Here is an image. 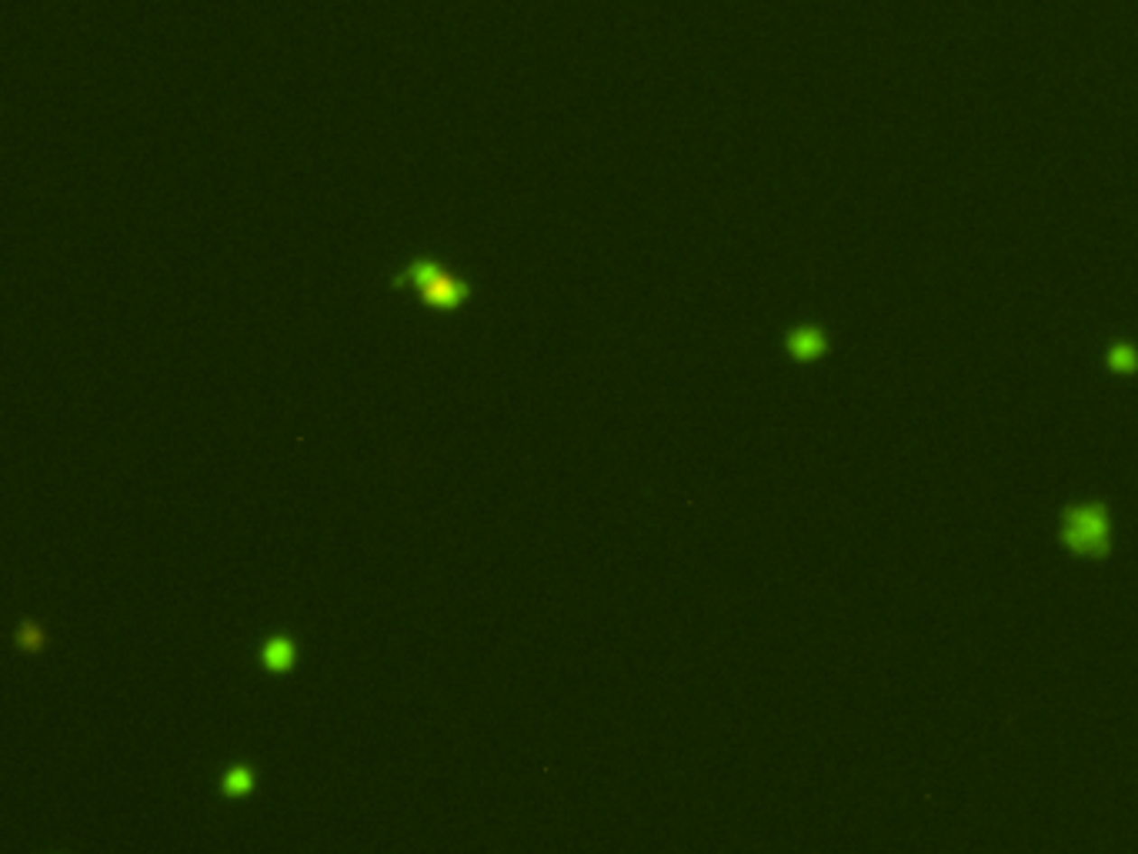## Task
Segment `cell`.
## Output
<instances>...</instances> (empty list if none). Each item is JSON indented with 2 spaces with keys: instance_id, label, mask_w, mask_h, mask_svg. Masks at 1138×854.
Instances as JSON below:
<instances>
[{
  "instance_id": "4",
  "label": "cell",
  "mask_w": 1138,
  "mask_h": 854,
  "mask_svg": "<svg viewBox=\"0 0 1138 854\" xmlns=\"http://www.w3.org/2000/svg\"><path fill=\"white\" fill-rule=\"evenodd\" d=\"M294 661H297L294 641H291L287 635H274V637H267V641H264V647H261V664L267 671H274V674H284V671L294 668Z\"/></svg>"
},
{
  "instance_id": "2",
  "label": "cell",
  "mask_w": 1138,
  "mask_h": 854,
  "mask_svg": "<svg viewBox=\"0 0 1138 854\" xmlns=\"http://www.w3.org/2000/svg\"><path fill=\"white\" fill-rule=\"evenodd\" d=\"M1062 541L1082 558L1108 554V515L1102 504H1078L1062 517Z\"/></svg>"
},
{
  "instance_id": "6",
  "label": "cell",
  "mask_w": 1138,
  "mask_h": 854,
  "mask_svg": "<svg viewBox=\"0 0 1138 854\" xmlns=\"http://www.w3.org/2000/svg\"><path fill=\"white\" fill-rule=\"evenodd\" d=\"M1108 367L1118 374H1132L1138 367V351L1132 344H1112L1108 348Z\"/></svg>"
},
{
  "instance_id": "3",
  "label": "cell",
  "mask_w": 1138,
  "mask_h": 854,
  "mask_svg": "<svg viewBox=\"0 0 1138 854\" xmlns=\"http://www.w3.org/2000/svg\"><path fill=\"white\" fill-rule=\"evenodd\" d=\"M785 348H788V354L791 357H795V361H818L821 354L828 351V338H825V330L821 328H811V324H805V328H795L788 334V340H785Z\"/></svg>"
},
{
  "instance_id": "5",
  "label": "cell",
  "mask_w": 1138,
  "mask_h": 854,
  "mask_svg": "<svg viewBox=\"0 0 1138 854\" xmlns=\"http://www.w3.org/2000/svg\"><path fill=\"white\" fill-rule=\"evenodd\" d=\"M220 791L228 794V798H244V794H251L254 791V771L247 765H234L224 771V778H220Z\"/></svg>"
},
{
  "instance_id": "1",
  "label": "cell",
  "mask_w": 1138,
  "mask_h": 854,
  "mask_svg": "<svg viewBox=\"0 0 1138 854\" xmlns=\"http://www.w3.org/2000/svg\"><path fill=\"white\" fill-rule=\"evenodd\" d=\"M395 287H411L417 301L431 311H461L471 301V284L454 271H448L434 257H415L405 271L391 281Z\"/></svg>"
},
{
  "instance_id": "7",
  "label": "cell",
  "mask_w": 1138,
  "mask_h": 854,
  "mask_svg": "<svg viewBox=\"0 0 1138 854\" xmlns=\"http://www.w3.org/2000/svg\"><path fill=\"white\" fill-rule=\"evenodd\" d=\"M17 645H21L23 651H41V647H44V635H41V627L33 625V621L21 625V631H17Z\"/></svg>"
}]
</instances>
